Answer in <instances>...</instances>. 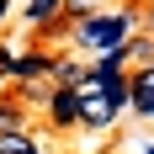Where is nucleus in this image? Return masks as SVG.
<instances>
[{"label":"nucleus","mask_w":154,"mask_h":154,"mask_svg":"<svg viewBox=\"0 0 154 154\" xmlns=\"http://www.w3.org/2000/svg\"><path fill=\"white\" fill-rule=\"evenodd\" d=\"M64 5H75V0H64Z\"/></svg>","instance_id":"nucleus-10"},{"label":"nucleus","mask_w":154,"mask_h":154,"mask_svg":"<svg viewBox=\"0 0 154 154\" xmlns=\"http://www.w3.org/2000/svg\"><path fill=\"white\" fill-rule=\"evenodd\" d=\"M0 154H43V143L32 133H11V138H0Z\"/></svg>","instance_id":"nucleus-8"},{"label":"nucleus","mask_w":154,"mask_h":154,"mask_svg":"<svg viewBox=\"0 0 154 154\" xmlns=\"http://www.w3.org/2000/svg\"><path fill=\"white\" fill-rule=\"evenodd\" d=\"M122 53H128V64H133V69H143V64H154V37H133Z\"/></svg>","instance_id":"nucleus-7"},{"label":"nucleus","mask_w":154,"mask_h":154,"mask_svg":"<svg viewBox=\"0 0 154 154\" xmlns=\"http://www.w3.org/2000/svg\"><path fill=\"white\" fill-rule=\"evenodd\" d=\"M21 16H27V27L48 32V27L64 16V0H27V5H21Z\"/></svg>","instance_id":"nucleus-5"},{"label":"nucleus","mask_w":154,"mask_h":154,"mask_svg":"<svg viewBox=\"0 0 154 154\" xmlns=\"http://www.w3.org/2000/svg\"><path fill=\"white\" fill-rule=\"evenodd\" d=\"M48 122H53V128H80L75 85H53V96H48Z\"/></svg>","instance_id":"nucleus-4"},{"label":"nucleus","mask_w":154,"mask_h":154,"mask_svg":"<svg viewBox=\"0 0 154 154\" xmlns=\"http://www.w3.org/2000/svg\"><path fill=\"white\" fill-rule=\"evenodd\" d=\"M133 27H138L133 11H101V16L91 11L85 21H75V48L91 53V59H112L133 43Z\"/></svg>","instance_id":"nucleus-1"},{"label":"nucleus","mask_w":154,"mask_h":154,"mask_svg":"<svg viewBox=\"0 0 154 154\" xmlns=\"http://www.w3.org/2000/svg\"><path fill=\"white\" fill-rule=\"evenodd\" d=\"M16 69V48H0V75H11Z\"/></svg>","instance_id":"nucleus-9"},{"label":"nucleus","mask_w":154,"mask_h":154,"mask_svg":"<svg viewBox=\"0 0 154 154\" xmlns=\"http://www.w3.org/2000/svg\"><path fill=\"white\" fill-rule=\"evenodd\" d=\"M11 133H27V112H21V101H0V138H11Z\"/></svg>","instance_id":"nucleus-6"},{"label":"nucleus","mask_w":154,"mask_h":154,"mask_svg":"<svg viewBox=\"0 0 154 154\" xmlns=\"http://www.w3.org/2000/svg\"><path fill=\"white\" fill-rule=\"evenodd\" d=\"M128 112H138L143 122H149V112H154V64L128 69Z\"/></svg>","instance_id":"nucleus-3"},{"label":"nucleus","mask_w":154,"mask_h":154,"mask_svg":"<svg viewBox=\"0 0 154 154\" xmlns=\"http://www.w3.org/2000/svg\"><path fill=\"white\" fill-rule=\"evenodd\" d=\"M149 122H154V112H149Z\"/></svg>","instance_id":"nucleus-11"},{"label":"nucleus","mask_w":154,"mask_h":154,"mask_svg":"<svg viewBox=\"0 0 154 154\" xmlns=\"http://www.w3.org/2000/svg\"><path fill=\"white\" fill-rule=\"evenodd\" d=\"M75 106H80V128H96V133L122 117V112L112 106V96L101 91L96 80H85V75H80V85H75Z\"/></svg>","instance_id":"nucleus-2"}]
</instances>
